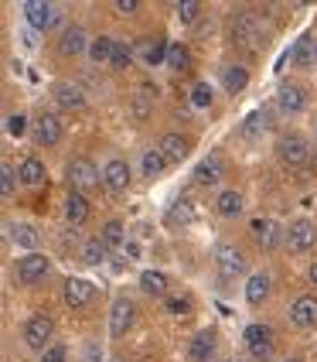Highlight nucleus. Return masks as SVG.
Instances as JSON below:
<instances>
[{
	"mask_svg": "<svg viewBox=\"0 0 317 362\" xmlns=\"http://www.w3.org/2000/svg\"><path fill=\"white\" fill-rule=\"evenodd\" d=\"M100 178H102V171L92 161H85V158L68 164V185H72V192H79V195L100 188Z\"/></svg>",
	"mask_w": 317,
	"mask_h": 362,
	"instance_id": "f257e3e1",
	"label": "nucleus"
},
{
	"mask_svg": "<svg viewBox=\"0 0 317 362\" xmlns=\"http://www.w3.org/2000/svg\"><path fill=\"white\" fill-rule=\"evenodd\" d=\"M52 332H55L52 318L35 315L31 322L24 325V345H28V349H38V352H44V349H52Z\"/></svg>",
	"mask_w": 317,
	"mask_h": 362,
	"instance_id": "f03ea898",
	"label": "nucleus"
},
{
	"mask_svg": "<svg viewBox=\"0 0 317 362\" xmlns=\"http://www.w3.org/2000/svg\"><path fill=\"white\" fill-rule=\"evenodd\" d=\"M215 267H218V274H222L225 281H232V277H239V274L246 270V257L239 253V246H232V243H218Z\"/></svg>",
	"mask_w": 317,
	"mask_h": 362,
	"instance_id": "7ed1b4c3",
	"label": "nucleus"
},
{
	"mask_svg": "<svg viewBox=\"0 0 317 362\" xmlns=\"http://www.w3.org/2000/svg\"><path fill=\"white\" fill-rule=\"evenodd\" d=\"M246 349H249L253 359L266 362L273 356V332H270L266 325H249V328H246Z\"/></svg>",
	"mask_w": 317,
	"mask_h": 362,
	"instance_id": "20e7f679",
	"label": "nucleus"
},
{
	"mask_svg": "<svg viewBox=\"0 0 317 362\" xmlns=\"http://www.w3.org/2000/svg\"><path fill=\"white\" fill-rule=\"evenodd\" d=\"M287 246H290L294 253L314 250L317 246V226L311 219H297L294 226H290V233H287Z\"/></svg>",
	"mask_w": 317,
	"mask_h": 362,
	"instance_id": "39448f33",
	"label": "nucleus"
},
{
	"mask_svg": "<svg viewBox=\"0 0 317 362\" xmlns=\"http://www.w3.org/2000/svg\"><path fill=\"white\" fill-rule=\"evenodd\" d=\"M277 154L283 164H290V168H300V164L307 161V141L300 137V134H283L277 144Z\"/></svg>",
	"mask_w": 317,
	"mask_h": 362,
	"instance_id": "423d86ee",
	"label": "nucleus"
},
{
	"mask_svg": "<svg viewBox=\"0 0 317 362\" xmlns=\"http://www.w3.org/2000/svg\"><path fill=\"white\" fill-rule=\"evenodd\" d=\"M130 325H133V301H130V298H116L113 308H109V335H113V339L126 335Z\"/></svg>",
	"mask_w": 317,
	"mask_h": 362,
	"instance_id": "0eeeda50",
	"label": "nucleus"
},
{
	"mask_svg": "<svg viewBox=\"0 0 317 362\" xmlns=\"http://www.w3.org/2000/svg\"><path fill=\"white\" fill-rule=\"evenodd\" d=\"M48 267H52V263H48L44 253H24V257L18 260V277L24 284H35L48 274Z\"/></svg>",
	"mask_w": 317,
	"mask_h": 362,
	"instance_id": "6e6552de",
	"label": "nucleus"
},
{
	"mask_svg": "<svg viewBox=\"0 0 317 362\" xmlns=\"http://www.w3.org/2000/svg\"><path fill=\"white\" fill-rule=\"evenodd\" d=\"M24 18H28V24H31L35 31H48V28L55 24V7L44 4V0H28V4H24Z\"/></svg>",
	"mask_w": 317,
	"mask_h": 362,
	"instance_id": "1a4fd4ad",
	"label": "nucleus"
},
{
	"mask_svg": "<svg viewBox=\"0 0 317 362\" xmlns=\"http://www.w3.org/2000/svg\"><path fill=\"white\" fill-rule=\"evenodd\" d=\"M102 181H106V188H109V192L123 195V192L130 188V164L119 161V158H113V161L102 168Z\"/></svg>",
	"mask_w": 317,
	"mask_h": 362,
	"instance_id": "9d476101",
	"label": "nucleus"
},
{
	"mask_svg": "<svg viewBox=\"0 0 317 362\" xmlns=\"http://www.w3.org/2000/svg\"><path fill=\"white\" fill-rule=\"evenodd\" d=\"M92 298H96V287L89 281H82V277H68L65 281V304L68 308H85Z\"/></svg>",
	"mask_w": 317,
	"mask_h": 362,
	"instance_id": "9b49d317",
	"label": "nucleus"
},
{
	"mask_svg": "<svg viewBox=\"0 0 317 362\" xmlns=\"http://www.w3.org/2000/svg\"><path fill=\"white\" fill-rule=\"evenodd\" d=\"M232 38L242 45V48H256L259 45V21L253 14H239L236 24H232Z\"/></svg>",
	"mask_w": 317,
	"mask_h": 362,
	"instance_id": "f8f14e48",
	"label": "nucleus"
},
{
	"mask_svg": "<svg viewBox=\"0 0 317 362\" xmlns=\"http://www.w3.org/2000/svg\"><path fill=\"white\" fill-rule=\"evenodd\" d=\"M290 322L297 328H314L317 325V298H297L290 304Z\"/></svg>",
	"mask_w": 317,
	"mask_h": 362,
	"instance_id": "ddd939ff",
	"label": "nucleus"
},
{
	"mask_svg": "<svg viewBox=\"0 0 317 362\" xmlns=\"http://www.w3.org/2000/svg\"><path fill=\"white\" fill-rule=\"evenodd\" d=\"M157 151L167 158V161L181 164L184 158H188V151H191V144H188V137H181V134H164L157 144Z\"/></svg>",
	"mask_w": 317,
	"mask_h": 362,
	"instance_id": "4468645a",
	"label": "nucleus"
},
{
	"mask_svg": "<svg viewBox=\"0 0 317 362\" xmlns=\"http://www.w3.org/2000/svg\"><path fill=\"white\" fill-rule=\"evenodd\" d=\"M52 96H55V103H59L61 110H82L85 106V96H82V89L76 82H55Z\"/></svg>",
	"mask_w": 317,
	"mask_h": 362,
	"instance_id": "2eb2a0df",
	"label": "nucleus"
},
{
	"mask_svg": "<svg viewBox=\"0 0 317 362\" xmlns=\"http://www.w3.org/2000/svg\"><path fill=\"white\" fill-rule=\"evenodd\" d=\"M249 233H253V240H256L263 250H273L280 243V226L273 219H253L249 222Z\"/></svg>",
	"mask_w": 317,
	"mask_h": 362,
	"instance_id": "dca6fc26",
	"label": "nucleus"
},
{
	"mask_svg": "<svg viewBox=\"0 0 317 362\" xmlns=\"http://www.w3.org/2000/svg\"><path fill=\"white\" fill-rule=\"evenodd\" d=\"M35 141L44 144V147L59 144L61 141V123H59V117H52V113L38 117V123H35Z\"/></svg>",
	"mask_w": 317,
	"mask_h": 362,
	"instance_id": "f3484780",
	"label": "nucleus"
},
{
	"mask_svg": "<svg viewBox=\"0 0 317 362\" xmlns=\"http://www.w3.org/2000/svg\"><path fill=\"white\" fill-rule=\"evenodd\" d=\"M212 352H215V332H212V328H201V332H195L191 349H188L191 362H208V356H212Z\"/></svg>",
	"mask_w": 317,
	"mask_h": 362,
	"instance_id": "a211bd4d",
	"label": "nucleus"
},
{
	"mask_svg": "<svg viewBox=\"0 0 317 362\" xmlns=\"http://www.w3.org/2000/svg\"><path fill=\"white\" fill-rule=\"evenodd\" d=\"M287 59L297 62V65H314L317 62V38L314 35H300V38L294 41V48H290Z\"/></svg>",
	"mask_w": 317,
	"mask_h": 362,
	"instance_id": "6ab92c4d",
	"label": "nucleus"
},
{
	"mask_svg": "<svg viewBox=\"0 0 317 362\" xmlns=\"http://www.w3.org/2000/svg\"><path fill=\"white\" fill-rule=\"evenodd\" d=\"M222 168H225V164H222V154H208V158L195 168V181H198V185H218V178L225 175Z\"/></svg>",
	"mask_w": 317,
	"mask_h": 362,
	"instance_id": "aec40b11",
	"label": "nucleus"
},
{
	"mask_svg": "<svg viewBox=\"0 0 317 362\" xmlns=\"http://www.w3.org/2000/svg\"><path fill=\"white\" fill-rule=\"evenodd\" d=\"M277 103H280V110H283V113H300V110L307 106V100H304V89H300V86H294V82L280 86Z\"/></svg>",
	"mask_w": 317,
	"mask_h": 362,
	"instance_id": "412c9836",
	"label": "nucleus"
},
{
	"mask_svg": "<svg viewBox=\"0 0 317 362\" xmlns=\"http://www.w3.org/2000/svg\"><path fill=\"white\" fill-rule=\"evenodd\" d=\"M195 216H198V212H195V205H191L188 199H178L171 209H167V226H174V229H181V226H191V222H195Z\"/></svg>",
	"mask_w": 317,
	"mask_h": 362,
	"instance_id": "4be33fe9",
	"label": "nucleus"
},
{
	"mask_svg": "<svg viewBox=\"0 0 317 362\" xmlns=\"http://www.w3.org/2000/svg\"><path fill=\"white\" fill-rule=\"evenodd\" d=\"M266 127H270V113H266V110H253V113H246V120H242V127H239V134L249 137V141H256Z\"/></svg>",
	"mask_w": 317,
	"mask_h": 362,
	"instance_id": "5701e85b",
	"label": "nucleus"
},
{
	"mask_svg": "<svg viewBox=\"0 0 317 362\" xmlns=\"http://www.w3.org/2000/svg\"><path fill=\"white\" fill-rule=\"evenodd\" d=\"M82 48H85V31L82 28H65V35L59 38V52L65 59H72V55H79Z\"/></svg>",
	"mask_w": 317,
	"mask_h": 362,
	"instance_id": "b1692460",
	"label": "nucleus"
},
{
	"mask_svg": "<svg viewBox=\"0 0 317 362\" xmlns=\"http://www.w3.org/2000/svg\"><path fill=\"white\" fill-rule=\"evenodd\" d=\"M11 240H14V246L28 250V253L38 250V233H35L28 222H11Z\"/></svg>",
	"mask_w": 317,
	"mask_h": 362,
	"instance_id": "393cba45",
	"label": "nucleus"
},
{
	"mask_svg": "<svg viewBox=\"0 0 317 362\" xmlns=\"http://www.w3.org/2000/svg\"><path fill=\"white\" fill-rule=\"evenodd\" d=\"M242 205H246V199H242L239 192H232V188H229V192H222V195L215 199L218 216H225V219H236L239 212H242Z\"/></svg>",
	"mask_w": 317,
	"mask_h": 362,
	"instance_id": "a878e982",
	"label": "nucleus"
},
{
	"mask_svg": "<svg viewBox=\"0 0 317 362\" xmlns=\"http://www.w3.org/2000/svg\"><path fill=\"white\" fill-rule=\"evenodd\" d=\"M266 298H270V277H266V274H253V277L246 281V301L263 304Z\"/></svg>",
	"mask_w": 317,
	"mask_h": 362,
	"instance_id": "bb28decb",
	"label": "nucleus"
},
{
	"mask_svg": "<svg viewBox=\"0 0 317 362\" xmlns=\"http://www.w3.org/2000/svg\"><path fill=\"white\" fill-rule=\"evenodd\" d=\"M18 178L24 181V185H44V164L38 161V158H24L20 161V168H18Z\"/></svg>",
	"mask_w": 317,
	"mask_h": 362,
	"instance_id": "cd10ccee",
	"label": "nucleus"
},
{
	"mask_svg": "<svg viewBox=\"0 0 317 362\" xmlns=\"http://www.w3.org/2000/svg\"><path fill=\"white\" fill-rule=\"evenodd\" d=\"M65 216H68L72 226H82V222L89 219V205H85V199H82L79 192H68V199H65Z\"/></svg>",
	"mask_w": 317,
	"mask_h": 362,
	"instance_id": "c85d7f7f",
	"label": "nucleus"
},
{
	"mask_svg": "<svg viewBox=\"0 0 317 362\" xmlns=\"http://www.w3.org/2000/svg\"><path fill=\"white\" fill-rule=\"evenodd\" d=\"M222 86H225V89L236 96V93H242V89L249 86V72H246L242 65H229V69L222 72Z\"/></svg>",
	"mask_w": 317,
	"mask_h": 362,
	"instance_id": "c756f323",
	"label": "nucleus"
},
{
	"mask_svg": "<svg viewBox=\"0 0 317 362\" xmlns=\"http://www.w3.org/2000/svg\"><path fill=\"white\" fill-rule=\"evenodd\" d=\"M164 168H167V158L160 154L157 147H154V151H143V158H140V171H143L147 178H160V175H164Z\"/></svg>",
	"mask_w": 317,
	"mask_h": 362,
	"instance_id": "7c9ffc66",
	"label": "nucleus"
},
{
	"mask_svg": "<svg viewBox=\"0 0 317 362\" xmlns=\"http://www.w3.org/2000/svg\"><path fill=\"white\" fill-rule=\"evenodd\" d=\"M140 287H143V294L160 298V294L167 291V277H164L160 270H143V274H140Z\"/></svg>",
	"mask_w": 317,
	"mask_h": 362,
	"instance_id": "2f4dec72",
	"label": "nucleus"
},
{
	"mask_svg": "<svg viewBox=\"0 0 317 362\" xmlns=\"http://www.w3.org/2000/svg\"><path fill=\"white\" fill-rule=\"evenodd\" d=\"M113 52H116V41L106 38V35H100V38L89 45V59L96 62V65H100V62H113Z\"/></svg>",
	"mask_w": 317,
	"mask_h": 362,
	"instance_id": "473e14b6",
	"label": "nucleus"
},
{
	"mask_svg": "<svg viewBox=\"0 0 317 362\" xmlns=\"http://www.w3.org/2000/svg\"><path fill=\"white\" fill-rule=\"evenodd\" d=\"M102 243L106 246H126V229H123V222L119 219H109L102 226Z\"/></svg>",
	"mask_w": 317,
	"mask_h": 362,
	"instance_id": "72a5a7b5",
	"label": "nucleus"
},
{
	"mask_svg": "<svg viewBox=\"0 0 317 362\" xmlns=\"http://www.w3.org/2000/svg\"><path fill=\"white\" fill-rule=\"evenodd\" d=\"M167 45L164 41H150V45H143V65H160V62H167Z\"/></svg>",
	"mask_w": 317,
	"mask_h": 362,
	"instance_id": "f704fd0d",
	"label": "nucleus"
},
{
	"mask_svg": "<svg viewBox=\"0 0 317 362\" xmlns=\"http://www.w3.org/2000/svg\"><path fill=\"white\" fill-rule=\"evenodd\" d=\"M130 62H133V45H130V41H116V52H113V62H109V65H113V69H126Z\"/></svg>",
	"mask_w": 317,
	"mask_h": 362,
	"instance_id": "c9c22d12",
	"label": "nucleus"
},
{
	"mask_svg": "<svg viewBox=\"0 0 317 362\" xmlns=\"http://www.w3.org/2000/svg\"><path fill=\"white\" fill-rule=\"evenodd\" d=\"M188 59H191V55H188V48H184V45H171V52H167V65H171L174 72H184V69H188Z\"/></svg>",
	"mask_w": 317,
	"mask_h": 362,
	"instance_id": "e433bc0d",
	"label": "nucleus"
},
{
	"mask_svg": "<svg viewBox=\"0 0 317 362\" xmlns=\"http://www.w3.org/2000/svg\"><path fill=\"white\" fill-rule=\"evenodd\" d=\"M164 308H167L171 318H188V315H191V298H167Z\"/></svg>",
	"mask_w": 317,
	"mask_h": 362,
	"instance_id": "4c0bfd02",
	"label": "nucleus"
},
{
	"mask_svg": "<svg viewBox=\"0 0 317 362\" xmlns=\"http://www.w3.org/2000/svg\"><path fill=\"white\" fill-rule=\"evenodd\" d=\"M14 188H18L14 168H11V164H4V168H0V195H4V199H11V195H14Z\"/></svg>",
	"mask_w": 317,
	"mask_h": 362,
	"instance_id": "58836bf2",
	"label": "nucleus"
},
{
	"mask_svg": "<svg viewBox=\"0 0 317 362\" xmlns=\"http://www.w3.org/2000/svg\"><path fill=\"white\" fill-rule=\"evenodd\" d=\"M82 253H85L82 260L89 263V267H92V263H102V257H106V243H102V240H89Z\"/></svg>",
	"mask_w": 317,
	"mask_h": 362,
	"instance_id": "ea45409f",
	"label": "nucleus"
},
{
	"mask_svg": "<svg viewBox=\"0 0 317 362\" xmlns=\"http://www.w3.org/2000/svg\"><path fill=\"white\" fill-rule=\"evenodd\" d=\"M198 14H201V4H198V0H181V4H178V18L184 21V24H191V21L198 18Z\"/></svg>",
	"mask_w": 317,
	"mask_h": 362,
	"instance_id": "a19ab883",
	"label": "nucleus"
},
{
	"mask_svg": "<svg viewBox=\"0 0 317 362\" xmlns=\"http://www.w3.org/2000/svg\"><path fill=\"white\" fill-rule=\"evenodd\" d=\"M191 103H195L198 110H205V106H212V89H208L205 82H198V86L191 89Z\"/></svg>",
	"mask_w": 317,
	"mask_h": 362,
	"instance_id": "79ce46f5",
	"label": "nucleus"
},
{
	"mask_svg": "<svg viewBox=\"0 0 317 362\" xmlns=\"http://www.w3.org/2000/svg\"><path fill=\"white\" fill-rule=\"evenodd\" d=\"M24 130H28V117H24V113H11V117H7V134H11V137H20Z\"/></svg>",
	"mask_w": 317,
	"mask_h": 362,
	"instance_id": "37998d69",
	"label": "nucleus"
},
{
	"mask_svg": "<svg viewBox=\"0 0 317 362\" xmlns=\"http://www.w3.org/2000/svg\"><path fill=\"white\" fill-rule=\"evenodd\" d=\"M147 96H150V86H140L137 100H133V110H137V117L143 120L147 113H150V103H147Z\"/></svg>",
	"mask_w": 317,
	"mask_h": 362,
	"instance_id": "c03bdc74",
	"label": "nucleus"
},
{
	"mask_svg": "<svg viewBox=\"0 0 317 362\" xmlns=\"http://www.w3.org/2000/svg\"><path fill=\"white\" fill-rule=\"evenodd\" d=\"M65 356H68V352H65V345H52V349H44V352H41V362H65Z\"/></svg>",
	"mask_w": 317,
	"mask_h": 362,
	"instance_id": "a18cd8bd",
	"label": "nucleus"
},
{
	"mask_svg": "<svg viewBox=\"0 0 317 362\" xmlns=\"http://www.w3.org/2000/svg\"><path fill=\"white\" fill-rule=\"evenodd\" d=\"M113 7H116L119 14H137L140 0H116V4H113Z\"/></svg>",
	"mask_w": 317,
	"mask_h": 362,
	"instance_id": "49530a36",
	"label": "nucleus"
},
{
	"mask_svg": "<svg viewBox=\"0 0 317 362\" xmlns=\"http://www.w3.org/2000/svg\"><path fill=\"white\" fill-rule=\"evenodd\" d=\"M126 253H130V260H137V257H140V246H137V243H126Z\"/></svg>",
	"mask_w": 317,
	"mask_h": 362,
	"instance_id": "de8ad7c7",
	"label": "nucleus"
},
{
	"mask_svg": "<svg viewBox=\"0 0 317 362\" xmlns=\"http://www.w3.org/2000/svg\"><path fill=\"white\" fill-rule=\"evenodd\" d=\"M311 281L317 284V263H314V267H311Z\"/></svg>",
	"mask_w": 317,
	"mask_h": 362,
	"instance_id": "09e8293b",
	"label": "nucleus"
},
{
	"mask_svg": "<svg viewBox=\"0 0 317 362\" xmlns=\"http://www.w3.org/2000/svg\"><path fill=\"white\" fill-rule=\"evenodd\" d=\"M287 362H300V359H287Z\"/></svg>",
	"mask_w": 317,
	"mask_h": 362,
	"instance_id": "8fccbe9b",
	"label": "nucleus"
},
{
	"mask_svg": "<svg viewBox=\"0 0 317 362\" xmlns=\"http://www.w3.org/2000/svg\"><path fill=\"white\" fill-rule=\"evenodd\" d=\"M236 362H239V359H236Z\"/></svg>",
	"mask_w": 317,
	"mask_h": 362,
	"instance_id": "3c124183",
	"label": "nucleus"
}]
</instances>
